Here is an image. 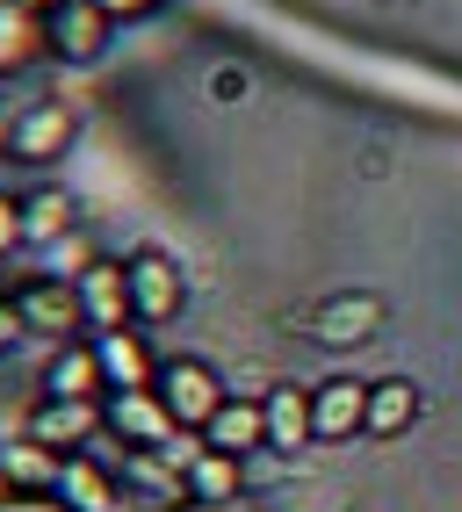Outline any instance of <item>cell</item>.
Instances as JSON below:
<instances>
[{"label":"cell","instance_id":"1","mask_svg":"<svg viewBox=\"0 0 462 512\" xmlns=\"http://www.w3.org/2000/svg\"><path fill=\"white\" fill-rule=\"evenodd\" d=\"M159 404L174 412L181 433H203L217 419V404H224V383H217V368L210 361H195V354H174V361H159Z\"/></svg>","mask_w":462,"mask_h":512},{"label":"cell","instance_id":"2","mask_svg":"<svg viewBox=\"0 0 462 512\" xmlns=\"http://www.w3.org/2000/svg\"><path fill=\"white\" fill-rule=\"evenodd\" d=\"M73 296H80V318L94 332H123L138 318V303H130V260H87L73 275Z\"/></svg>","mask_w":462,"mask_h":512},{"label":"cell","instance_id":"3","mask_svg":"<svg viewBox=\"0 0 462 512\" xmlns=\"http://www.w3.org/2000/svg\"><path fill=\"white\" fill-rule=\"evenodd\" d=\"M130 303H138L145 325H167V318H181V303H188V275L159 246L130 253Z\"/></svg>","mask_w":462,"mask_h":512},{"label":"cell","instance_id":"4","mask_svg":"<svg viewBox=\"0 0 462 512\" xmlns=\"http://www.w3.org/2000/svg\"><path fill=\"white\" fill-rule=\"evenodd\" d=\"M369 433V383L361 375H325L311 390V440H354Z\"/></svg>","mask_w":462,"mask_h":512},{"label":"cell","instance_id":"5","mask_svg":"<svg viewBox=\"0 0 462 512\" xmlns=\"http://www.w3.org/2000/svg\"><path fill=\"white\" fill-rule=\"evenodd\" d=\"M102 404L94 397H44L37 412H29V440H44V448H58V455H73V448H87L94 433H102Z\"/></svg>","mask_w":462,"mask_h":512},{"label":"cell","instance_id":"6","mask_svg":"<svg viewBox=\"0 0 462 512\" xmlns=\"http://www.w3.org/2000/svg\"><path fill=\"white\" fill-rule=\"evenodd\" d=\"M51 51L58 58H102V44H109V15L94 8V0H51Z\"/></svg>","mask_w":462,"mask_h":512},{"label":"cell","instance_id":"7","mask_svg":"<svg viewBox=\"0 0 462 512\" xmlns=\"http://www.w3.org/2000/svg\"><path fill=\"white\" fill-rule=\"evenodd\" d=\"M94 361H102V383L109 390H152L159 383V361H152V347L138 332H94Z\"/></svg>","mask_w":462,"mask_h":512},{"label":"cell","instance_id":"8","mask_svg":"<svg viewBox=\"0 0 462 512\" xmlns=\"http://www.w3.org/2000/svg\"><path fill=\"white\" fill-rule=\"evenodd\" d=\"M203 448L217 455H253V448H268V412H260V397H224L217 404V419L203 426Z\"/></svg>","mask_w":462,"mask_h":512},{"label":"cell","instance_id":"9","mask_svg":"<svg viewBox=\"0 0 462 512\" xmlns=\"http://www.w3.org/2000/svg\"><path fill=\"white\" fill-rule=\"evenodd\" d=\"M109 426L130 440V448H159V440L174 433V412L159 404V390H109Z\"/></svg>","mask_w":462,"mask_h":512},{"label":"cell","instance_id":"10","mask_svg":"<svg viewBox=\"0 0 462 512\" xmlns=\"http://www.w3.org/2000/svg\"><path fill=\"white\" fill-rule=\"evenodd\" d=\"M412 426H419V383H405V375L369 383V440H398Z\"/></svg>","mask_w":462,"mask_h":512},{"label":"cell","instance_id":"11","mask_svg":"<svg viewBox=\"0 0 462 512\" xmlns=\"http://www.w3.org/2000/svg\"><path fill=\"white\" fill-rule=\"evenodd\" d=\"M73 109H58V101H44V109H29L15 123V159H58L65 145H73Z\"/></svg>","mask_w":462,"mask_h":512},{"label":"cell","instance_id":"12","mask_svg":"<svg viewBox=\"0 0 462 512\" xmlns=\"http://www.w3.org/2000/svg\"><path fill=\"white\" fill-rule=\"evenodd\" d=\"M181 484H188V498H203V505H231V498H239V484H246V462L203 448V455H188Z\"/></svg>","mask_w":462,"mask_h":512},{"label":"cell","instance_id":"13","mask_svg":"<svg viewBox=\"0 0 462 512\" xmlns=\"http://www.w3.org/2000/svg\"><path fill=\"white\" fill-rule=\"evenodd\" d=\"M15 311L29 332H65V325H80V296H73V282H29L15 296Z\"/></svg>","mask_w":462,"mask_h":512},{"label":"cell","instance_id":"14","mask_svg":"<svg viewBox=\"0 0 462 512\" xmlns=\"http://www.w3.org/2000/svg\"><path fill=\"white\" fill-rule=\"evenodd\" d=\"M260 412H268V448H304V440H311V390H268V397H260Z\"/></svg>","mask_w":462,"mask_h":512},{"label":"cell","instance_id":"15","mask_svg":"<svg viewBox=\"0 0 462 512\" xmlns=\"http://www.w3.org/2000/svg\"><path fill=\"white\" fill-rule=\"evenodd\" d=\"M0 476H8V484H22V491H51L58 476H65V455L44 448V440H15V448L0 455Z\"/></svg>","mask_w":462,"mask_h":512},{"label":"cell","instance_id":"16","mask_svg":"<svg viewBox=\"0 0 462 512\" xmlns=\"http://www.w3.org/2000/svg\"><path fill=\"white\" fill-rule=\"evenodd\" d=\"M22 231H29V238H44V246H51V238H65V231H73V195H65V188L22 195Z\"/></svg>","mask_w":462,"mask_h":512},{"label":"cell","instance_id":"17","mask_svg":"<svg viewBox=\"0 0 462 512\" xmlns=\"http://www.w3.org/2000/svg\"><path fill=\"white\" fill-rule=\"evenodd\" d=\"M94 390H109L94 347H65V354L51 361V397H94Z\"/></svg>","mask_w":462,"mask_h":512},{"label":"cell","instance_id":"18","mask_svg":"<svg viewBox=\"0 0 462 512\" xmlns=\"http://www.w3.org/2000/svg\"><path fill=\"white\" fill-rule=\"evenodd\" d=\"M311 325H318L325 339H361V332H376V325H383V311H376L369 296H361V303H325Z\"/></svg>","mask_w":462,"mask_h":512},{"label":"cell","instance_id":"19","mask_svg":"<svg viewBox=\"0 0 462 512\" xmlns=\"http://www.w3.org/2000/svg\"><path fill=\"white\" fill-rule=\"evenodd\" d=\"M22 238H29V231H22V202H15V195H0V253H15Z\"/></svg>","mask_w":462,"mask_h":512},{"label":"cell","instance_id":"20","mask_svg":"<svg viewBox=\"0 0 462 512\" xmlns=\"http://www.w3.org/2000/svg\"><path fill=\"white\" fill-rule=\"evenodd\" d=\"M94 8H102L109 22H138V15H152L159 0H94Z\"/></svg>","mask_w":462,"mask_h":512},{"label":"cell","instance_id":"21","mask_svg":"<svg viewBox=\"0 0 462 512\" xmlns=\"http://www.w3.org/2000/svg\"><path fill=\"white\" fill-rule=\"evenodd\" d=\"M22 332H29V325H22V311H15V303H0V354H8Z\"/></svg>","mask_w":462,"mask_h":512},{"label":"cell","instance_id":"22","mask_svg":"<svg viewBox=\"0 0 462 512\" xmlns=\"http://www.w3.org/2000/svg\"><path fill=\"white\" fill-rule=\"evenodd\" d=\"M0 512H58V498L51 491H22V498H8Z\"/></svg>","mask_w":462,"mask_h":512},{"label":"cell","instance_id":"23","mask_svg":"<svg viewBox=\"0 0 462 512\" xmlns=\"http://www.w3.org/2000/svg\"><path fill=\"white\" fill-rule=\"evenodd\" d=\"M174 512H224V505H203V498H181Z\"/></svg>","mask_w":462,"mask_h":512}]
</instances>
